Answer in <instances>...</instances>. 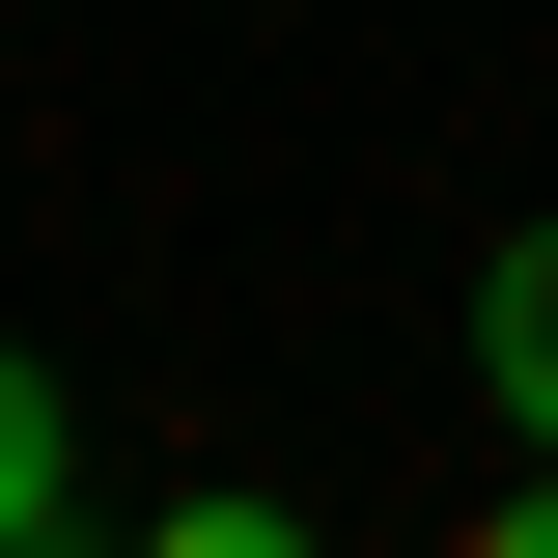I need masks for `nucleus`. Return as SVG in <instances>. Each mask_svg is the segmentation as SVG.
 <instances>
[{
    "label": "nucleus",
    "mask_w": 558,
    "mask_h": 558,
    "mask_svg": "<svg viewBox=\"0 0 558 558\" xmlns=\"http://www.w3.org/2000/svg\"><path fill=\"white\" fill-rule=\"evenodd\" d=\"M475 363H502V418H531V475H558V252L475 279Z\"/></svg>",
    "instance_id": "1"
},
{
    "label": "nucleus",
    "mask_w": 558,
    "mask_h": 558,
    "mask_svg": "<svg viewBox=\"0 0 558 558\" xmlns=\"http://www.w3.org/2000/svg\"><path fill=\"white\" fill-rule=\"evenodd\" d=\"M57 475H84L57 447V363H0V558H57Z\"/></svg>",
    "instance_id": "2"
},
{
    "label": "nucleus",
    "mask_w": 558,
    "mask_h": 558,
    "mask_svg": "<svg viewBox=\"0 0 558 558\" xmlns=\"http://www.w3.org/2000/svg\"><path fill=\"white\" fill-rule=\"evenodd\" d=\"M140 558H307V531H279V502H168Z\"/></svg>",
    "instance_id": "3"
},
{
    "label": "nucleus",
    "mask_w": 558,
    "mask_h": 558,
    "mask_svg": "<svg viewBox=\"0 0 558 558\" xmlns=\"http://www.w3.org/2000/svg\"><path fill=\"white\" fill-rule=\"evenodd\" d=\"M447 558H558V475H502V502H475V531H447Z\"/></svg>",
    "instance_id": "4"
}]
</instances>
